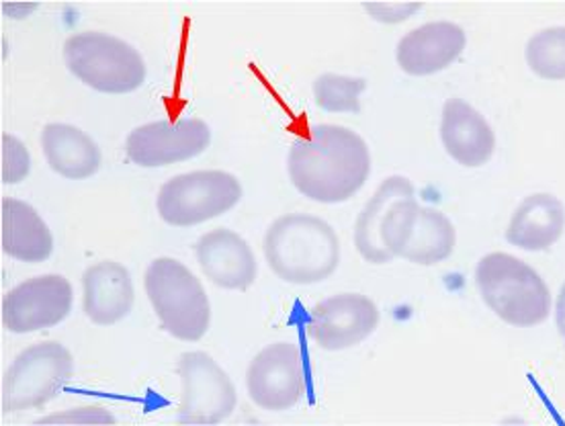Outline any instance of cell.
Listing matches in <instances>:
<instances>
[{
	"instance_id": "6da1fadb",
	"label": "cell",
	"mask_w": 565,
	"mask_h": 426,
	"mask_svg": "<svg viewBox=\"0 0 565 426\" xmlns=\"http://www.w3.org/2000/svg\"><path fill=\"white\" fill-rule=\"evenodd\" d=\"M457 232L451 220L416 201L406 177H387L365 203L354 224V246L371 265L402 256L414 265L433 267L455 251Z\"/></svg>"
},
{
	"instance_id": "7a4b0ae2",
	"label": "cell",
	"mask_w": 565,
	"mask_h": 426,
	"mask_svg": "<svg viewBox=\"0 0 565 426\" xmlns=\"http://www.w3.org/2000/svg\"><path fill=\"white\" fill-rule=\"evenodd\" d=\"M289 179L301 195L318 203H342L367 183L371 155L353 129L322 124L297 138L287 158Z\"/></svg>"
},
{
	"instance_id": "3957f363",
	"label": "cell",
	"mask_w": 565,
	"mask_h": 426,
	"mask_svg": "<svg viewBox=\"0 0 565 426\" xmlns=\"http://www.w3.org/2000/svg\"><path fill=\"white\" fill-rule=\"evenodd\" d=\"M265 256L282 281L320 284L339 267V236L322 217L289 213L275 220L267 230Z\"/></svg>"
},
{
	"instance_id": "277c9868",
	"label": "cell",
	"mask_w": 565,
	"mask_h": 426,
	"mask_svg": "<svg viewBox=\"0 0 565 426\" xmlns=\"http://www.w3.org/2000/svg\"><path fill=\"white\" fill-rule=\"evenodd\" d=\"M476 285L486 306L510 327L531 328L552 313V291L537 270L509 253L483 256Z\"/></svg>"
},
{
	"instance_id": "5b68a950",
	"label": "cell",
	"mask_w": 565,
	"mask_h": 426,
	"mask_svg": "<svg viewBox=\"0 0 565 426\" xmlns=\"http://www.w3.org/2000/svg\"><path fill=\"white\" fill-rule=\"evenodd\" d=\"M143 287L162 328L174 339L198 342L212 322V306L203 285L181 260L160 256L143 275Z\"/></svg>"
},
{
	"instance_id": "8992f818",
	"label": "cell",
	"mask_w": 565,
	"mask_h": 426,
	"mask_svg": "<svg viewBox=\"0 0 565 426\" xmlns=\"http://www.w3.org/2000/svg\"><path fill=\"white\" fill-rule=\"evenodd\" d=\"M64 62L78 81L107 95L134 93L146 81V64L140 52L128 42L100 31L71 35L64 43Z\"/></svg>"
},
{
	"instance_id": "52a82bcc",
	"label": "cell",
	"mask_w": 565,
	"mask_h": 426,
	"mask_svg": "<svg viewBox=\"0 0 565 426\" xmlns=\"http://www.w3.org/2000/svg\"><path fill=\"white\" fill-rule=\"evenodd\" d=\"M242 200L241 181L226 171H193L172 177L158 191L160 217L174 227L203 224Z\"/></svg>"
},
{
	"instance_id": "ba28073f",
	"label": "cell",
	"mask_w": 565,
	"mask_h": 426,
	"mask_svg": "<svg viewBox=\"0 0 565 426\" xmlns=\"http://www.w3.org/2000/svg\"><path fill=\"white\" fill-rule=\"evenodd\" d=\"M74 359L56 341L38 342L14 356L2 380V411L23 413L40 408L71 380Z\"/></svg>"
},
{
	"instance_id": "9c48e42d",
	"label": "cell",
	"mask_w": 565,
	"mask_h": 426,
	"mask_svg": "<svg viewBox=\"0 0 565 426\" xmlns=\"http://www.w3.org/2000/svg\"><path fill=\"white\" fill-rule=\"evenodd\" d=\"M179 375L183 384L179 425L220 426L236 411V387L207 353H183Z\"/></svg>"
},
{
	"instance_id": "30bf717a",
	"label": "cell",
	"mask_w": 565,
	"mask_h": 426,
	"mask_svg": "<svg viewBox=\"0 0 565 426\" xmlns=\"http://www.w3.org/2000/svg\"><path fill=\"white\" fill-rule=\"evenodd\" d=\"M248 394L263 411L282 413L306 394L301 351L294 342H273L253 359L246 373Z\"/></svg>"
},
{
	"instance_id": "8fae6325",
	"label": "cell",
	"mask_w": 565,
	"mask_h": 426,
	"mask_svg": "<svg viewBox=\"0 0 565 426\" xmlns=\"http://www.w3.org/2000/svg\"><path fill=\"white\" fill-rule=\"evenodd\" d=\"M72 285L62 275H40L13 287L2 299V322L14 334L38 332L66 320Z\"/></svg>"
},
{
	"instance_id": "7c38bea8",
	"label": "cell",
	"mask_w": 565,
	"mask_h": 426,
	"mask_svg": "<svg viewBox=\"0 0 565 426\" xmlns=\"http://www.w3.org/2000/svg\"><path fill=\"white\" fill-rule=\"evenodd\" d=\"M210 142L212 131L201 119L152 121L129 134L126 152L134 164L156 169L199 157Z\"/></svg>"
},
{
	"instance_id": "4fadbf2b",
	"label": "cell",
	"mask_w": 565,
	"mask_h": 426,
	"mask_svg": "<svg viewBox=\"0 0 565 426\" xmlns=\"http://www.w3.org/2000/svg\"><path fill=\"white\" fill-rule=\"evenodd\" d=\"M380 308L361 294H339L311 308L308 334L326 351L353 349L375 332Z\"/></svg>"
},
{
	"instance_id": "5bb4252c",
	"label": "cell",
	"mask_w": 565,
	"mask_h": 426,
	"mask_svg": "<svg viewBox=\"0 0 565 426\" xmlns=\"http://www.w3.org/2000/svg\"><path fill=\"white\" fill-rule=\"evenodd\" d=\"M466 31L451 21H430L412 29L397 43L399 68L411 76H428L449 68L466 50Z\"/></svg>"
},
{
	"instance_id": "9a60e30c",
	"label": "cell",
	"mask_w": 565,
	"mask_h": 426,
	"mask_svg": "<svg viewBox=\"0 0 565 426\" xmlns=\"http://www.w3.org/2000/svg\"><path fill=\"white\" fill-rule=\"evenodd\" d=\"M198 263L203 275L224 289H248L256 281V258L241 234L215 227L198 242Z\"/></svg>"
},
{
	"instance_id": "2e32d148",
	"label": "cell",
	"mask_w": 565,
	"mask_h": 426,
	"mask_svg": "<svg viewBox=\"0 0 565 426\" xmlns=\"http://www.w3.org/2000/svg\"><path fill=\"white\" fill-rule=\"evenodd\" d=\"M440 140L447 155L467 169L483 167L495 150L494 129L476 107L463 99L445 103Z\"/></svg>"
},
{
	"instance_id": "e0dca14e",
	"label": "cell",
	"mask_w": 565,
	"mask_h": 426,
	"mask_svg": "<svg viewBox=\"0 0 565 426\" xmlns=\"http://www.w3.org/2000/svg\"><path fill=\"white\" fill-rule=\"evenodd\" d=\"M85 313L99 327H111L124 320L134 308V281L129 270L115 260H100L88 267L83 277Z\"/></svg>"
},
{
	"instance_id": "ac0fdd59",
	"label": "cell",
	"mask_w": 565,
	"mask_h": 426,
	"mask_svg": "<svg viewBox=\"0 0 565 426\" xmlns=\"http://www.w3.org/2000/svg\"><path fill=\"white\" fill-rule=\"evenodd\" d=\"M565 230V205L552 193H533L510 217L507 241L529 253L552 248Z\"/></svg>"
},
{
	"instance_id": "d6986e66",
	"label": "cell",
	"mask_w": 565,
	"mask_h": 426,
	"mask_svg": "<svg viewBox=\"0 0 565 426\" xmlns=\"http://www.w3.org/2000/svg\"><path fill=\"white\" fill-rule=\"evenodd\" d=\"M54 251V236L29 203L2 200V253L23 263H43Z\"/></svg>"
},
{
	"instance_id": "ffe728a7",
	"label": "cell",
	"mask_w": 565,
	"mask_h": 426,
	"mask_svg": "<svg viewBox=\"0 0 565 426\" xmlns=\"http://www.w3.org/2000/svg\"><path fill=\"white\" fill-rule=\"evenodd\" d=\"M42 148L52 171L72 181L88 179L100 169L97 142L68 124H47L42 131Z\"/></svg>"
},
{
	"instance_id": "44dd1931",
	"label": "cell",
	"mask_w": 565,
	"mask_h": 426,
	"mask_svg": "<svg viewBox=\"0 0 565 426\" xmlns=\"http://www.w3.org/2000/svg\"><path fill=\"white\" fill-rule=\"evenodd\" d=\"M365 88L367 81L361 76L326 72L313 81V99L320 109L330 114H359Z\"/></svg>"
},
{
	"instance_id": "7402d4cb",
	"label": "cell",
	"mask_w": 565,
	"mask_h": 426,
	"mask_svg": "<svg viewBox=\"0 0 565 426\" xmlns=\"http://www.w3.org/2000/svg\"><path fill=\"white\" fill-rule=\"evenodd\" d=\"M529 68L545 81H565V28L537 31L524 50Z\"/></svg>"
},
{
	"instance_id": "603a6c76",
	"label": "cell",
	"mask_w": 565,
	"mask_h": 426,
	"mask_svg": "<svg viewBox=\"0 0 565 426\" xmlns=\"http://www.w3.org/2000/svg\"><path fill=\"white\" fill-rule=\"evenodd\" d=\"M31 426H117L114 413L99 404H88L54 413L35 420Z\"/></svg>"
},
{
	"instance_id": "cb8c5ba5",
	"label": "cell",
	"mask_w": 565,
	"mask_h": 426,
	"mask_svg": "<svg viewBox=\"0 0 565 426\" xmlns=\"http://www.w3.org/2000/svg\"><path fill=\"white\" fill-rule=\"evenodd\" d=\"M31 171V157L25 143L11 134H2V183L17 185Z\"/></svg>"
},
{
	"instance_id": "d4e9b609",
	"label": "cell",
	"mask_w": 565,
	"mask_h": 426,
	"mask_svg": "<svg viewBox=\"0 0 565 426\" xmlns=\"http://www.w3.org/2000/svg\"><path fill=\"white\" fill-rule=\"evenodd\" d=\"M423 4L414 2V4H402V2H383V4H365L367 11L373 19L382 21V23H399L411 19L412 14L420 11Z\"/></svg>"
},
{
	"instance_id": "484cf974",
	"label": "cell",
	"mask_w": 565,
	"mask_h": 426,
	"mask_svg": "<svg viewBox=\"0 0 565 426\" xmlns=\"http://www.w3.org/2000/svg\"><path fill=\"white\" fill-rule=\"evenodd\" d=\"M555 322H557V330H559V334H562L565 342V284L562 285L557 303H555Z\"/></svg>"
},
{
	"instance_id": "4316f807",
	"label": "cell",
	"mask_w": 565,
	"mask_h": 426,
	"mask_svg": "<svg viewBox=\"0 0 565 426\" xmlns=\"http://www.w3.org/2000/svg\"><path fill=\"white\" fill-rule=\"evenodd\" d=\"M500 426H529L521 418H509V420H504V423H500Z\"/></svg>"
},
{
	"instance_id": "83f0119b",
	"label": "cell",
	"mask_w": 565,
	"mask_h": 426,
	"mask_svg": "<svg viewBox=\"0 0 565 426\" xmlns=\"http://www.w3.org/2000/svg\"><path fill=\"white\" fill-rule=\"evenodd\" d=\"M253 426H265V425H253Z\"/></svg>"
}]
</instances>
